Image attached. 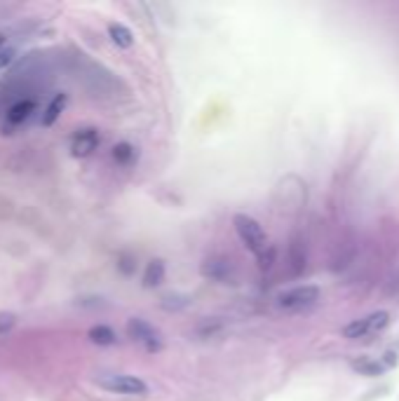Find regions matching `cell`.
<instances>
[{
	"label": "cell",
	"instance_id": "14",
	"mask_svg": "<svg viewBox=\"0 0 399 401\" xmlns=\"http://www.w3.org/2000/svg\"><path fill=\"white\" fill-rule=\"evenodd\" d=\"M355 368H357L360 373H364V375H380L385 368H388V364H383L378 359H362L360 364H355Z\"/></svg>",
	"mask_w": 399,
	"mask_h": 401
},
{
	"label": "cell",
	"instance_id": "6",
	"mask_svg": "<svg viewBox=\"0 0 399 401\" xmlns=\"http://www.w3.org/2000/svg\"><path fill=\"white\" fill-rule=\"evenodd\" d=\"M99 143H101V136H99V132H96L94 127L78 130L73 134V139H71V155L78 157V160L89 157L96 148H99Z\"/></svg>",
	"mask_w": 399,
	"mask_h": 401
},
{
	"label": "cell",
	"instance_id": "9",
	"mask_svg": "<svg viewBox=\"0 0 399 401\" xmlns=\"http://www.w3.org/2000/svg\"><path fill=\"white\" fill-rule=\"evenodd\" d=\"M167 275V267L162 263L160 258H153L150 263L146 265V270H143V287L146 289H155L162 284V279Z\"/></svg>",
	"mask_w": 399,
	"mask_h": 401
},
{
	"label": "cell",
	"instance_id": "10",
	"mask_svg": "<svg viewBox=\"0 0 399 401\" xmlns=\"http://www.w3.org/2000/svg\"><path fill=\"white\" fill-rule=\"evenodd\" d=\"M87 338L92 340L94 345H99V348H111V345L118 343V333L111 329V326L106 324H96L92 329L87 331Z\"/></svg>",
	"mask_w": 399,
	"mask_h": 401
},
{
	"label": "cell",
	"instance_id": "2",
	"mask_svg": "<svg viewBox=\"0 0 399 401\" xmlns=\"http://www.w3.org/2000/svg\"><path fill=\"white\" fill-rule=\"evenodd\" d=\"M322 291L315 284H299L294 289H287L277 296V308L284 310V312H299V310L312 308L319 301Z\"/></svg>",
	"mask_w": 399,
	"mask_h": 401
},
{
	"label": "cell",
	"instance_id": "4",
	"mask_svg": "<svg viewBox=\"0 0 399 401\" xmlns=\"http://www.w3.org/2000/svg\"><path fill=\"white\" fill-rule=\"evenodd\" d=\"M388 324H390V314L388 312H371V314H366V317H360V319L350 321L346 329H343V338H348V340L369 338V336H373V333L383 331Z\"/></svg>",
	"mask_w": 399,
	"mask_h": 401
},
{
	"label": "cell",
	"instance_id": "3",
	"mask_svg": "<svg viewBox=\"0 0 399 401\" xmlns=\"http://www.w3.org/2000/svg\"><path fill=\"white\" fill-rule=\"evenodd\" d=\"M96 385L104 387L106 392L113 394H125V397H143L148 394V385L136 375L127 373H104L96 378Z\"/></svg>",
	"mask_w": 399,
	"mask_h": 401
},
{
	"label": "cell",
	"instance_id": "16",
	"mask_svg": "<svg viewBox=\"0 0 399 401\" xmlns=\"http://www.w3.org/2000/svg\"><path fill=\"white\" fill-rule=\"evenodd\" d=\"M15 57H17L15 47H5V50H0V71L8 69V66L15 62Z\"/></svg>",
	"mask_w": 399,
	"mask_h": 401
},
{
	"label": "cell",
	"instance_id": "17",
	"mask_svg": "<svg viewBox=\"0 0 399 401\" xmlns=\"http://www.w3.org/2000/svg\"><path fill=\"white\" fill-rule=\"evenodd\" d=\"M5 42H8V35L0 33V50H5V47H8V45H5Z\"/></svg>",
	"mask_w": 399,
	"mask_h": 401
},
{
	"label": "cell",
	"instance_id": "5",
	"mask_svg": "<svg viewBox=\"0 0 399 401\" xmlns=\"http://www.w3.org/2000/svg\"><path fill=\"white\" fill-rule=\"evenodd\" d=\"M127 336H130L134 343L143 345L148 352H158L162 348V336L160 331L155 329L153 324H148L146 319H130L127 321Z\"/></svg>",
	"mask_w": 399,
	"mask_h": 401
},
{
	"label": "cell",
	"instance_id": "12",
	"mask_svg": "<svg viewBox=\"0 0 399 401\" xmlns=\"http://www.w3.org/2000/svg\"><path fill=\"white\" fill-rule=\"evenodd\" d=\"M202 275L214 279V282H226L231 277V265L226 260H216V258H207L202 265Z\"/></svg>",
	"mask_w": 399,
	"mask_h": 401
},
{
	"label": "cell",
	"instance_id": "8",
	"mask_svg": "<svg viewBox=\"0 0 399 401\" xmlns=\"http://www.w3.org/2000/svg\"><path fill=\"white\" fill-rule=\"evenodd\" d=\"M33 111H35V101H31V99L17 101L15 106H12L10 111H8V125H12V127L24 125L33 115Z\"/></svg>",
	"mask_w": 399,
	"mask_h": 401
},
{
	"label": "cell",
	"instance_id": "11",
	"mask_svg": "<svg viewBox=\"0 0 399 401\" xmlns=\"http://www.w3.org/2000/svg\"><path fill=\"white\" fill-rule=\"evenodd\" d=\"M108 38L113 40V45H118L120 50H130L134 45V33L125 26V24H108Z\"/></svg>",
	"mask_w": 399,
	"mask_h": 401
},
{
	"label": "cell",
	"instance_id": "7",
	"mask_svg": "<svg viewBox=\"0 0 399 401\" xmlns=\"http://www.w3.org/2000/svg\"><path fill=\"white\" fill-rule=\"evenodd\" d=\"M66 106H69V94H66V92H57V94H54L52 99H50V103H47L45 113H42L40 125H42V127H52L59 118H62V113H64Z\"/></svg>",
	"mask_w": 399,
	"mask_h": 401
},
{
	"label": "cell",
	"instance_id": "1",
	"mask_svg": "<svg viewBox=\"0 0 399 401\" xmlns=\"http://www.w3.org/2000/svg\"><path fill=\"white\" fill-rule=\"evenodd\" d=\"M233 226H235V233L240 237V242L249 249L256 258H263L265 251L273 249L268 242V235H265V230L261 228V223H258L256 218H251L247 214H238L233 218Z\"/></svg>",
	"mask_w": 399,
	"mask_h": 401
},
{
	"label": "cell",
	"instance_id": "15",
	"mask_svg": "<svg viewBox=\"0 0 399 401\" xmlns=\"http://www.w3.org/2000/svg\"><path fill=\"white\" fill-rule=\"evenodd\" d=\"M17 326V317L12 312H0V336L10 333Z\"/></svg>",
	"mask_w": 399,
	"mask_h": 401
},
{
	"label": "cell",
	"instance_id": "13",
	"mask_svg": "<svg viewBox=\"0 0 399 401\" xmlns=\"http://www.w3.org/2000/svg\"><path fill=\"white\" fill-rule=\"evenodd\" d=\"M136 157H139V150L127 141L118 143L116 148H113V160H116V165L120 167H132L136 162Z\"/></svg>",
	"mask_w": 399,
	"mask_h": 401
}]
</instances>
